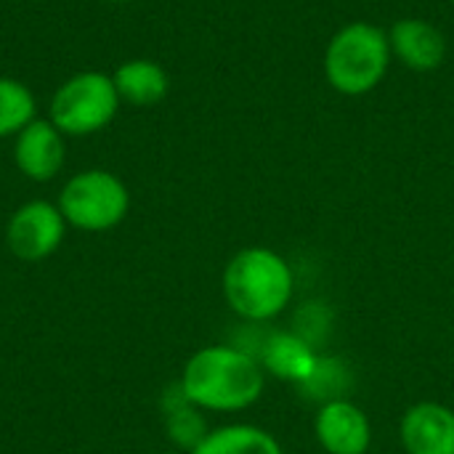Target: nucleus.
<instances>
[{
    "label": "nucleus",
    "instance_id": "16",
    "mask_svg": "<svg viewBox=\"0 0 454 454\" xmlns=\"http://www.w3.org/2000/svg\"><path fill=\"white\" fill-rule=\"evenodd\" d=\"M173 399H176V402L168 404V431H170L173 442H178V444L186 447V450H194V447L207 436L205 423H202V418L194 412V404L184 396L181 386L173 391Z\"/></svg>",
    "mask_w": 454,
    "mask_h": 454
},
{
    "label": "nucleus",
    "instance_id": "5",
    "mask_svg": "<svg viewBox=\"0 0 454 454\" xmlns=\"http://www.w3.org/2000/svg\"><path fill=\"white\" fill-rule=\"evenodd\" d=\"M59 210L67 226L80 231H109L120 226L130 210V192L120 176L104 168L74 173L59 192Z\"/></svg>",
    "mask_w": 454,
    "mask_h": 454
},
{
    "label": "nucleus",
    "instance_id": "15",
    "mask_svg": "<svg viewBox=\"0 0 454 454\" xmlns=\"http://www.w3.org/2000/svg\"><path fill=\"white\" fill-rule=\"evenodd\" d=\"M348 388H351V372L340 359H333V356H317L311 375L301 383L303 396H309L311 402H322V404L346 402L343 396L348 394Z\"/></svg>",
    "mask_w": 454,
    "mask_h": 454
},
{
    "label": "nucleus",
    "instance_id": "4",
    "mask_svg": "<svg viewBox=\"0 0 454 454\" xmlns=\"http://www.w3.org/2000/svg\"><path fill=\"white\" fill-rule=\"evenodd\" d=\"M122 101L106 72L85 69L67 77L48 101V120L67 136H93L112 125Z\"/></svg>",
    "mask_w": 454,
    "mask_h": 454
},
{
    "label": "nucleus",
    "instance_id": "8",
    "mask_svg": "<svg viewBox=\"0 0 454 454\" xmlns=\"http://www.w3.org/2000/svg\"><path fill=\"white\" fill-rule=\"evenodd\" d=\"M391 56L412 72H434L447 59L444 32L426 19H399L388 29Z\"/></svg>",
    "mask_w": 454,
    "mask_h": 454
},
{
    "label": "nucleus",
    "instance_id": "9",
    "mask_svg": "<svg viewBox=\"0 0 454 454\" xmlns=\"http://www.w3.org/2000/svg\"><path fill=\"white\" fill-rule=\"evenodd\" d=\"M410 454H454V412L442 404H418L402 420Z\"/></svg>",
    "mask_w": 454,
    "mask_h": 454
},
{
    "label": "nucleus",
    "instance_id": "7",
    "mask_svg": "<svg viewBox=\"0 0 454 454\" xmlns=\"http://www.w3.org/2000/svg\"><path fill=\"white\" fill-rule=\"evenodd\" d=\"M67 160V136L48 120H32L16 138H13V162L21 176L29 181L45 184L56 178Z\"/></svg>",
    "mask_w": 454,
    "mask_h": 454
},
{
    "label": "nucleus",
    "instance_id": "13",
    "mask_svg": "<svg viewBox=\"0 0 454 454\" xmlns=\"http://www.w3.org/2000/svg\"><path fill=\"white\" fill-rule=\"evenodd\" d=\"M192 454H282L279 444L261 428L229 426L207 434Z\"/></svg>",
    "mask_w": 454,
    "mask_h": 454
},
{
    "label": "nucleus",
    "instance_id": "14",
    "mask_svg": "<svg viewBox=\"0 0 454 454\" xmlns=\"http://www.w3.org/2000/svg\"><path fill=\"white\" fill-rule=\"evenodd\" d=\"M32 120H37L32 88L16 77L0 74V138H16Z\"/></svg>",
    "mask_w": 454,
    "mask_h": 454
},
{
    "label": "nucleus",
    "instance_id": "6",
    "mask_svg": "<svg viewBox=\"0 0 454 454\" xmlns=\"http://www.w3.org/2000/svg\"><path fill=\"white\" fill-rule=\"evenodd\" d=\"M67 234V221L59 210V205L45 200L24 202L13 210L5 226V242L8 250L27 263H37L48 255H53Z\"/></svg>",
    "mask_w": 454,
    "mask_h": 454
},
{
    "label": "nucleus",
    "instance_id": "10",
    "mask_svg": "<svg viewBox=\"0 0 454 454\" xmlns=\"http://www.w3.org/2000/svg\"><path fill=\"white\" fill-rule=\"evenodd\" d=\"M317 436L330 454H364L370 447V423L351 402H333L319 410Z\"/></svg>",
    "mask_w": 454,
    "mask_h": 454
},
{
    "label": "nucleus",
    "instance_id": "17",
    "mask_svg": "<svg viewBox=\"0 0 454 454\" xmlns=\"http://www.w3.org/2000/svg\"><path fill=\"white\" fill-rule=\"evenodd\" d=\"M104 3H133V0H104Z\"/></svg>",
    "mask_w": 454,
    "mask_h": 454
},
{
    "label": "nucleus",
    "instance_id": "2",
    "mask_svg": "<svg viewBox=\"0 0 454 454\" xmlns=\"http://www.w3.org/2000/svg\"><path fill=\"white\" fill-rule=\"evenodd\" d=\"M388 29L370 21L343 24L325 48V77L340 96H367L391 67Z\"/></svg>",
    "mask_w": 454,
    "mask_h": 454
},
{
    "label": "nucleus",
    "instance_id": "1",
    "mask_svg": "<svg viewBox=\"0 0 454 454\" xmlns=\"http://www.w3.org/2000/svg\"><path fill=\"white\" fill-rule=\"evenodd\" d=\"M178 386L194 407L234 412L250 407L261 396L263 372L250 354L229 346H213L197 351L186 362Z\"/></svg>",
    "mask_w": 454,
    "mask_h": 454
},
{
    "label": "nucleus",
    "instance_id": "11",
    "mask_svg": "<svg viewBox=\"0 0 454 454\" xmlns=\"http://www.w3.org/2000/svg\"><path fill=\"white\" fill-rule=\"evenodd\" d=\"M117 96L128 106H157L170 90L168 69L154 59H128L112 72Z\"/></svg>",
    "mask_w": 454,
    "mask_h": 454
},
{
    "label": "nucleus",
    "instance_id": "3",
    "mask_svg": "<svg viewBox=\"0 0 454 454\" xmlns=\"http://www.w3.org/2000/svg\"><path fill=\"white\" fill-rule=\"evenodd\" d=\"M229 306L253 322L277 317L293 295L290 266L271 250L247 247L237 253L223 271Z\"/></svg>",
    "mask_w": 454,
    "mask_h": 454
},
{
    "label": "nucleus",
    "instance_id": "12",
    "mask_svg": "<svg viewBox=\"0 0 454 454\" xmlns=\"http://www.w3.org/2000/svg\"><path fill=\"white\" fill-rule=\"evenodd\" d=\"M261 362L271 375L301 386L311 375V370L317 364V354L311 351V346L303 338L290 335V333H277L263 340Z\"/></svg>",
    "mask_w": 454,
    "mask_h": 454
}]
</instances>
